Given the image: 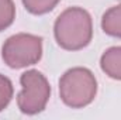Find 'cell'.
Returning <instances> with one entry per match:
<instances>
[{"label":"cell","instance_id":"6da1fadb","mask_svg":"<svg viewBox=\"0 0 121 120\" xmlns=\"http://www.w3.org/2000/svg\"><path fill=\"white\" fill-rule=\"evenodd\" d=\"M54 35L60 48L79 51L89 45L93 37L90 14L82 7H69L62 11L54 24Z\"/></svg>","mask_w":121,"mask_h":120},{"label":"cell","instance_id":"7a4b0ae2","mask_svg":"<svg viewBox=\"0 0 121 120\" xmlns=\"http://www.w3.org/2000/svg\"><path fill=\"white\" fill-rule=\"evenodd\" d=\"M96 93L97 81L93 72L87 68H72L59 79L60 99L72 109H80L90 105L96 97Z\"/></svg>","mask_w":121,"mask_h":120},{"label":"cell","instance_id":"3957f363","mask_svg":"<svg viewBox=\"0 0 121 120\" xmlns=\"http://www.w3.org/2000/svg\"><path fill=\"white\" fill-rule=\"evenodd\" d=\"M42 57V38L34 34L18 32L9 37L1 47V58L13 69L37 64Z\"/></svg>","mask_w":121,"mask_h":120},{"label":"cell","instance_id":"277c9868","mask_svg":"<svg viewBox=\"0 0 121 120\" xmlns=\"http://www.w3.org/2000/svg\"><path fill=\"white\" fill-rule=\"evenodd\" d=\"M21 92L17 96L18 109L24 115L41 113L51 96V86L47 78L37 69H30L20 76Z\"/></svg>","mask_w":121,"mask_h":120},{"label":"cell","instance_id":"5b68a950","mask_svg":"<svg viewBox=\"0 0 121 120\" xmlns=\"http://www.w3.org/2000/svg\"><path fill=\"white\" fill-rule=\"evenodd\" d=\"M100 66L107 76L121 81V47H111L104 51L100 58Z\"/></svg>","mask_w":121,"mask_h":120},{"label":"cell","instance_id":"8992f818","mask_svg":"<svg viewBox=\"0 0 121 120\" xmlns=\"http://www.w3.org/2000/svg\"><path fill=\"white\" fill-rule=\"evenodd\" d=\"M101 28L107 35L121 38V4L108 9L103 14Z\"/></svg>","mask_w":121,"mask_h":120},{"label":"cell","instance_id":"52a82bcc","mask_svg":"<svg viewBox=\"0 0 121 120\" xmlns=\"http://www.w3.org/2000/svg\"><path fill=\"white\" fill-rule=\"evenodd\" d=\"M21 1L27 9V11H30L31 14L39 16L54 10L60 0H21Z\"/></svg>","mask_w":121,"mask_h":120},{"label":"cell","instance_id":"ba28073f","mask_svg":"<svg viewBox=\"0 0 121 120\" xmlns=\"http://www.w3.org/2000/svg\"><path fill=\"white\" fill-rule=\"evenodd\" d=\"M16 18V6L13 0H0V31L13 24Z\"/></svg>","mask_w":121,"mask_h":120},{"label":"cell","instance_id":"9c48e42d","mask_svg":"<svg viewBox=\"0 0 121 120\" xmlns=\"http://www.w3.org/2000/svg\"><path fill=\"white\" fill-rule=\"evenodd\" d=\"M13 83L11 81L0 74V112L4 110L13 97Z\"/></svg>","mask_w":121,"mask_h":120}]
</instances>
